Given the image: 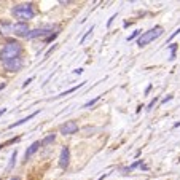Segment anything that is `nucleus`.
<instances>
[{"label": "nucleus", "instance_id": "29", "mask_svg": "<svg viewBox=\"0 0 180 180\" xmlns=\"http://www.w3.org/2000/svg\"><path fill=\"white\" fill-rule=\"evenodd\" d=\"M180 126V123H175V125H174V128H178Z\"/></svg>", "mask_w": 180, "mask_h": 180}, {"label": "nucleus", "instance_id": "21", "mask_svg": "<svg viewBox=\"0 0 180 180\" xmlns=\"http://www.w3.org/2000/svg\"><path fill=\"white\" fill-rule=\"evenodd\" d=\"M178 34H180V29H177V31H175V32H174L172 35H170V37H169V42H170V40H172V39H174V37H177Z\"/></svg>", "mask_w": 180, "mask_h": 180}, {"label": "nucleus", "instance_id": "10", "mask_svg": "<svg viewBox=\"0 0 180 180\" xmlns=\"http://www.w3.org/2000/svg\"><path fill=\"white\" fill-rule=\"evenodd\" d=\"M40 147H42L40 142H34V144H32L29 148L26 150V155H24V158H26V159H29L31 156H34V155L37 153V151H39V148H40Z\"/></svg>", "mask_w": 180, "mask_h": 180}, {"label": "nucleus", "instance_id": "23", "mask_svg": "<svg viewBox=\"0 0 180 180\" xmlns=\"http://www.w3.org/2000/svg\"><path fill=\"white\" fill-rule=\"evenodd\" d=\"M115 18H117V14H113V16L110 18V19H108V22H107V26H110V24L113 22V19H115Z\"/></svg>", "mask_w": 180, "mask_h": 180}, {"label": "nucleus", "instance_id": "2", "mask_svg": "<svg viewBox=\"0 0 180 180\" xmlns=\"http://www.w3.org/2000/svg\"><path fill=\"white\" fill-rule=\"evenodd\" d=\"M13 14H14V18L21 19V22H26L35 16V10H34L32 3H22V5H16L13 8Z\"/></svg>", "mask_w": 180, "mask_h": 180}, {"label": "nucleus", "instance_id": "25", "mask_svg": "<svg viewBox=\"0 0 180 180\" xmlns=\"http://www.w3.org/2000/svg\"><path fill=\"white\" fill-rule=\"evenodd\" d=\"M10 180H21V177H18V175H14V177H11Z\"/></svg>", "mask_w": 180, "mask_h": 180}, {"label": "nucleus", "instance_id": "24", "mask_svg": "<svg viewBox=\"0 0 180 180\" xmlns=\"http://www.w3.org/2000/svg\"><path fill=\"white\" fill-rule=\"evenodd\" d=\"M73 73H78V75H80V73H83V69H75Z\"/></svg>", "mask_w": 180, "mask_h": 180}, {"label": "nucleus", "instance_id": "11", "mask_svg": "<svg viewBox=\"0 0 180 180\" xmlns=\"http://www.w3.org/2000/svg\"><path fill=\"white\" fill-rule=\"evenodd\" d=\"M11 27H13V24H8V22H0V34H2V35L13 34V32H11Z\"/></svg>", "mask_w": 180, "mask_h": 180}, {"label": "nucleus", "instance_id": "3", "mask_svg": "<svg viewBox=\"0 0 180 180\" xmlns=\"http://www.w3.org/2000/svg\"><path fill=\"white\" fill-rule=\"evenodd\" d=\"M163 32H164L163 27H159V26L153 27V29H150L147 32H142V35L137 39V45L140 46V48H144V46H147L148 43H151L153 40H156L158 37L163 35Z\"/></svg>", "mask_w": 180, "mask_h": 180}, {"label": "nucleus", "instance_id": "15", "mask_svg": "<svg viewBox=\"0 0 180 180\" xmlns=\"http://www.w3.org/2000/svg\"><path fill=\"white\" fill-rule=\"evenodd\" d=\"M99 99H100V97H99V96H96V97H94V99L88 100L86 104H83V107H81V108H89V107H92V105H94V104H96V102H97Z\"/></svg>", "mask_w": 180, "mask_h": 180}, {"label": "nucleus", "instance_id": "14", "mask_svg": "<svg viewBox=\"0 0 180 180\" xmlns=\"http://www.w3.org/2000/svg\"><path fill=\"white\" fill-rule=\"evenodd\" d=\"M16 158H18V150H14L13 153H11V156H10V163H8V170H11L13 167H14V164H16Z\"/></svg>", "mask_w": 180, "mask_h": 180}, {"label": "nucleus", "instance_id": "20", "mask_svg": "<svg viewBox=\"0 0 180 180\" xmlns=\"http://www.w3.org/2000/svg\"><path fill=\"white\" fill-rule=\"evenodd\" d=\"M32 80H34V77H31V78H27V80H26V81L22 83V88H26V86H27V84H29V83H31Z\"/></svg>", "mask_w": 180, "mask_h": 180}, {"label": "nucleus", "instance_id": "22", "mask_svg": "<svg viewBox=\"0 0 180 180\" xmlns=\"http://www.w3.org/2000/svg\"><path fill=\"white\" fill-rule=\"evenodd\" d=\"M170 99H172V96H167V97H164L163 100H161V104H166L167 100H170Z\"/></svg>", "mask_w": 180, "mask_h": 180}, {"label": "nucleus", "instance_id": "26", "mask_svg": "<svg viewBox=\"0 0 180 180\" xmlns=\"http://www.w3.org/2000/svg\"><path fill=\"white\" fill-rule=\"evenodd\" d=\"M5 112H6V108H2V110H0V117H2V115H3Z\"/></svg>", "mask_w": 180, "mask_h": 180}, {"label": "nucleus", "instance_id": "13", "mask_svg": "<svg viewBox=\"0 0 180 180\" xmlns=\"http://www.w3.org/2000/svg\"><path fill=\"white\" fill-rule=\"evenodd\" d=\"M54 140H56V134H48V136H46V137L40 142V144H42V147H48V145L53 144Z\"/></svg>", "mask_w": 180, "mask_h": 180}, {"label": "nucleus", "instance_id": "16", "mask_svg": "<svg viewBox=\"0 0 180 180\" xmlns=\"http://www.w3.org/2000/svg\"><path fill=\"white\" fill-rule=\"evenodd\" d=\"M92 29H94V27L91 26V27H89V29L86 31V34H84V35L81 37V40H80V45H84V42H86V39H88V37H89V35L92 34Z\"/></svg>", "mask_w": 180, "mask_h": 180}, {"label": "nucleus", "instance_id": "6", "mask_svg": "<svg viewBox=\"0 0 180 180\" xmlns=\"http://www.w3.org/2000/svg\"><path fill=\"white\" fill-rule=\"evenodd\" d=\"M77 131H78V125H77L73 120L65 121L64 125H61V128H59V132H61L62 136H72V134H75Z\"/></svg>", "mask_w": 180, "mask_h": 180}, {"label": "nucleus", "instance_id": "28", "mask_svg": "<svg viewBox=\"0 0 180 180\" xmlns=\"http://www.w3.org/2000/svg\"><path fill=\"white\" fill-rule=\"evenodd\" d=\"M5 145H6V144H0V150H2V148H3Z\"/></svg>", "mask_w": 180, "mask_h": 180}, {"label": "nucleus", "instance_id": "12", "mask_svg": "<svg viewBox=\"0 0 180 180\" xmlns=\"http://www.w3.org/2000/svg\"><path fill=\"white\" fill-rule=\"evenodd\" d=\"M83 84H84V83H78V84H77V86H73V88H70V89H67V91H64V92H61V94H59V96H56L54 99H61V97H65V96H69V94H70V92H75V91H77L78 88H81V86H83Z\"/></svg>", "mask_w": 180, "mask_h": 180}, {"label": "nucleus", "instance_id": "7", "mask_svg": "<svg viewBox=\"0 0 180 180\" xmlns=\"http://www.w3.org/2000/svg\"><path fill=\"white\" fill-rule=\"evenodd\" d=\"M11 32L16 35V37H27V34L31 32V29H29V26H27V22H16V24H13V27H11Z\"/></svg>", "mask_w": 180, "mask_h": 180}, {"label": "nucleus", "instance_id": "5", "mask_svg": "<svg viewBox=\"0 0 180 180\" xmlns=\"http://www.w3.org/2000/svg\"><path fill=\"white\" fill-rule=\"evenodd\" d=\"M51 32H53V26L39 27V29H34V31H31L29 34H27V37H26V39L32 40V39H39V37H46V35H48V34H51Z\"/></svg>", "mask_w": 180, "mask_h": 180}, {"label": "nucleus", "instance_id": "17", "mask_svg": "<svg viewBox=\"0 0 180 180\" xmlns=\"http://www.w3.org/2000/svg\"><path fill=\"white\" fill-rule=\"evenodd\" d=\"M140 35H142V31H134V32H132V34L128 37L126 40H128V42H131V40H134L136 37H140Z\"/></svg>", "mask_w": 180, "mask_h": 180}, {"label": "nucleus", "instance_id": "8", "mask_svg": "<svg viewBox=\"0 0 180 180\" xmlns=\"http://www.w3.org/2000/svg\"><path fill=\"white\" fill-rule=\"evenodd\" d=\"M70 164V148L69 147H62L61 155H59V166L62 169H67Z\"/></svg>", "mask_w": 180, "mask_h": 180}, {"label": "nucleus", "instance_id": "27", "mask_svg": "<svg viewBox=\"0 0 180 180\" xmlns=\"http://www.w3.org/2000/svg\"><path fill=\"white\" fill-rule=\"evenodd\" d=\"M5 86H6V84H5V83H0V89H3Z\"/></svg>", "mask_w": 180, "mask_h": 180}, {"label": "nucleus", "instance_id": "4", "mask_svg": "<svg viewBox=\"0 0 180 180\" xmlns=\"http://www.w3.org/2000/svg\"><path fill=\"white\" fill-rule=\"evenodd\" d=\"M22 65H24V61L22 58L19 56V58H14L11 61H8V62H3V67L6 72H19L22 69Z\"/></svg>", "mask_w": 180, "mask_h": 180}, {"label": "nucleus", "instance_id": "19", "mask_svg": "<svg viewBox=\"0 0 180 180\" xmlns=\"http://www.w3.org/2000/svg\"><path fill=\"white\" fill-rule=\"evenodd\" d=\"M56 37H58V32H54L53 35H50V37H48V39H46V42H53V40L56 39Z\"/></svg>", "mask_w": 180, "mask_h": 180}, {"label": "nucleus", "instance_id": "18", "mask_svg": "<svg viewBox=\"0 0 180 180\" xmlns=\"http://www.w3.org/2000/svg\"><path fill=\"white\" fill-rule=\"evenodd\" d=\"M156 102H158V97H155V99H151V102H150V104H148V105H147V110H151V108H153Z\"/></svg>", "mask_w": 180, "mask_h": 180}, {"label": "nucleus", "instance_id": "1", "mask_svg": "<svg viewBox=\"0 0 180 180\" xmlns=\"http://www.w3.org/2000/svg\"><path fill=\"white\" fill-rule=\"evenodd\" d=\"M21 51H22L21 43H18V42L6 43L2 48V51H0V61H2V62H8V61H11L14 58H19Z\"/></svg>", "mask_w": 180, "mask_h": 180}, {"label": "nucleus", "instance_id": "9", "mask_svg": "<svg viewBox=\"0 0 180 180\" xmlns=\"http://www.w3.org/2000/svg\"><path fill=\"white\" fill-rule=\"evenodd\" d=\"M39 113H40V110H35V112H34V113H31V115L27 117V118H22V120H19V121H14V123H11V125L8 126V129H13V128H18V126L24 125V123H27L29 120H32L34 117H37V115H39Z\"/></svg>", "mask_w": 180, "mask_h": 180}]
</instances>
